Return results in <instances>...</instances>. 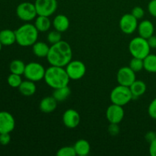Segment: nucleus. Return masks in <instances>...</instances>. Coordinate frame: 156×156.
I'll return each instance as SVG.
<instances>
[{
    "instance_id": "9b49d317",
    "label": "nucleus",
    "mask_w": 156,
    "mask_h": 156,
    "mask_svg": "<svg viewBox=\"0 0 156 156\" xmlns=\"http://www.w3.org/2000/svg\"><path fill=\"white\" fill-rule=\"evenodd\" d=\"M117 80L119 85L129 87L136 80V73L129 66L122 67L117 72Z\"/></svg>"
},
{
    "instance_id": "bb28decb",
    "label": "nucleus",
    "mask_w": 156,
    "mask_h": 156,
    "mask_svg": "<svg viewBox=\"0 0 156 156\" xmlns=\"http://www.w3.org/2000/svg\"><path fill=\"white\" fill-rule=\"evenodd\" d=\"M7 82L12 88H18L22 82V79L20 75L11 73L8 77Z\"/></svg>"
},
{
    "instance_id": "20e7f679",
    "label": "nucleus",
    "mask_w": 156,
    "mask_h": 156,
    "mask_svg": "<svg viewBox=\"0 0 156 156\" xmlns=\"http://www.w3.org/2000/svg\"><path fill=\"white\" fill-rule=\"evenodd\" d=\"M150 50L147 39L140 36L133 38L129 44V51L133 57L143 59L150 53Z\"/></svg>"
},
{
    "instance_id": "2f4dec72",
    "label": "nucleus",
    "mask_w": 156,
    "mask_h": 156,
    "mask_svg": "<svg viewBox=\"0 0 156 156\" xmlns=\"http://www.w3.org/2000/svg\"><path fill=\"white\" fill-rule=\"evenodd\" d=\"M148 114L151 118L156 120V98L153 99L148 108Z\"/></svg>"
},
{
    "instance_id": "ddd939ff",
    "label": "nucleus",
    "mask_w": 156,
    "mask_h": 156,
    "mask_svg": "<svg viewBox=\"0 0 156 156\" xmlns=\"http://www.w3.org/2000/svg\"><path fill=\"white\" fill-rule=\"evenodd\" d=\"M15 127V120L12 114L8 111H0V133H10Z\"/></svg>"
},
{
    "instance_id": "e433bc0d",
    "label": "nucleus",
    "mask_w": 156,
    "mask_h": 156,
    "mask_svg": "<svg viewBox=\"0 0 156 156\" xmlns=\"http://www.w3.org/2000/svg\"><path fill=\"white\" fill-rule=\"evenodd\" d=\"M149 152L150 155L156 156V139L152 143H149Z\"/></svg>"
},
{
    "instance_id": "72a5a7b5",
    "label": "nucleus",
    "mask_w": 156,
    "mask_h": 156,
    "mask_svg": "<svg viewBox=\"0 0 156 156\" xmlns=\"http://www.w3.org/2000/svg\"><path fill=\"white\" fill-rule=\"evenodd\" d=\"M108 133L112 136H117L120 133V126L118 123H110L108 126Z\"/></svg>"
},
{
    "instance_id": "f257e3e1",
    "label": "nucleus",
    "mask_w": 156,
    "mask_h": 156,
    "mask_svg": "<svg viewBox=\"0 0 156 156\" xmlns=\"http://www.w3.org/2000/svg\"><path fill=\"white\" fill-rule=\"evenodd\" d=\"M73 59V50L66 41H60L52 44L47 59L50 66L65 67Z\"/></svg>"
},
{
    "instance_id": "423d86ee",
    "label": "nucleus",
    "mask_w": 156,
    "mask_h": 156,
    "mask_svg": "<svg viewBox=\"0 0 156 156\" xmlns=\"http://www.w3.org/2000/svg\"><path fill=\"white\" fill-rule=\"evenodd\" d=\"M46 69L39 62H31L26 64L24 76L27 80L39 82L44 79Z\"/></svg>"
},
{
    "instance_id": "0eeeda50",
    "label": "nucleus",
    "mask_w": 156,
    "mask_h": 156,
    "mask_svg": "<svg viewBox=\"0 0 156 156\" xmlns=\"http://www.w3.org/2000/svg\"><path fill=\"white\" fill-rule=\"evenodd\" d=\"M16 15L19 19L24 21H30L37 16L34 3L24 2L17 6Z\"/></svg>"
},
{
    "instance_id": "79ce46f5",
    "label": "nucleus",
    "mask_w": 156,
    "mask_h": 156,
    "mask_svg": "<svg viewBox=\"0 0 156 156\" xmlns=\"http://www.w3.org/2000/svg\"><path fill=\"white\" fill-rule=\"evenodd\" d=\"M155 31H156V30H155Z\"/></svg>"
},
{
    "instance_id": "58836bf2",
    "label": "nucleus",
    "mask_w": 156,
    "mask_h": 156,
    "mask_svg": "<svg viewBox=\"0 0 156 156\" xmlns=\"http://www.w3.org/2000/svg\"><path fill=\"white\" fill-rule=\"evenodd\" d=\"M2 43L1 42H0V51H1V50H2Z\"/></svg>"
},
{
    "instance_id": "4468645a",
    "label": "nucleus",
    "mask_w": 156,
    "mask_h": 156,
    "mask_svg": "<svg viewBox=\"0 0 156 156\" xmlns=\"http://www.w3.org/2000/svg\"><path fill=\"white\" fill-rule=\"evenodd\" d=\"M62 122L67 128L74 129L80 123V115L76 110L68 109L63 113Z\"/></svg>"
},
{
    "instance_id": "c85d7f7f",
    "label": "nucleus",
    "mask_w": 156,
    "mask_h": 156,
    "mask_svg": "<svg viewBox=\"0 0 156 156\" xmlns=\"http://www.w3.org/2000/svg\"><path fill=\"white\" fill-rule=\"evenodd\" d=\"M57 156H76V153L73 146H64L56 152Z\"/></svg>"
},
{
    "instance_id": "4c0bfd02",
    "label": "nucleus",
    "mask_w": 156,
    "mask_h": 156,
    "mask_svg": "<svg viewBox=\"0 0 156 156\" xmlns=\"http://www.w3.org/2000/svg\"><path fill=\"white\" fill-rule=\"evenodd\" d=\"M148 44L151 49H156V35H152L147 39Z\"/></svg>"
},
{
    "instance_id": "5701e85b",
    "label": "nucleus",
    "mask_w": 156,
    "mask_h": 156,
    "mask_svg": "<svg viewBox=\"0 0 156 156\" xmlns=\"http://www.w3.org/2000/svg\"><path fill=\"white\" fill-rule=\"evenodd\" d=\"M34 24L39 32H46L51 27V21L49 17L37 15Z\"/></svg>"
},
{
    "instance_id": "6e6552de",
    "label": "nucleus",
    "mask_w": 156,
    "mask_h": 156,
    "mask_svg": "<svg viewBox=\"0 0 156 156\" xmlns=\"http://www.w3.org/2000/svg\"><path fill=\"white\" fill-rule=\"evenodd\" d=\"M66 70L70 80H79L85 75L86 67L82 61L71 60L66 66Z\"/></svg>"
},
{
    "instance_id": "a878e982",
    "label": "nucleus",
    "mask_w": 156,
    "mask_h": 156,
    "mask_svg": "<svg viewBox=\"0 0 156 156\" xmlns=\"http://www.w3.org/2000/svg\"><path fill=\"white\" fill-rule=\"evenodd\" d=\"M26 64L21 59H14L11 62L9 65V69L11 73H15L21 76L24 75V69H25Z\"/></svg>"
},
{
    "instance_id": "2eb2a0df",
    "label": "nucleus",
    "mask_w": 156,
    "mask_h": 156,
    "mask_svg": "<svg viewBox=\"0 0 156 156\" xmlns=\"http://www.w3.org/2000/svg\"><path fill=\"white\" fill-rule=\"evenodd\" d=\"M138 33L140 37L148 39L155 33V27L152 21L149 20H143L138 24Z\"/></svg>"
},
{
    "instance_id": "473e14b6",
    "label": "nucleus",
    "mask_w": 156,
    "mask_h": 156,
    "mask_svg": "<svg viewBox=\"0 0 156 156\" xmlns=\"http://www.w3.org/2000/svg\"><path fill=\"white\" fill-rule=\"evenodd\" d=\"M11 142V136L10 133H4L0 134V144L2 146H7Z\"/></svg>"
},
{
    "instance_id": "aec40b11",
    "label": "nucleus",
    "mask_w": 156,
    "mask_h": 156,
    "mask_svg": "<svg viewBox=\"0 0 156 156\" xmlns=\"http://www.w3.org/2000/svg\"><path fill=\"white\" fill-rule=\"evenodd\" d=\"M74 149L76 151V155L79 156H86L90 153L91 151V146L87 140H79L75 143Z\"/></svg>"
},
{
    "instance_id": "7ed1b4c3",
    "label": "nucleus",
    "mask_w": 156,
    "mask_h": 156,
    "mask_svg": "<svg viewBox=\"0 0 156 156\" xmlns=\"http://www.w3.org/2000/svg\"><path fill=\"white\" fill-rule=\"evenodd\" d=\"M16 43L21 47L33 46L37 41L39 31L34 24L26 23L15 30Z\"/></svg>"
},
{
    "instance_id": "f704fd0d",
    "label": "nucleus",
    "mask_w": 156,
    "mask_h": 156,
    "mask_svg": "<svg viewBox=\"0 0 156 156\" xmlns=\"http://www.w3.org/2000/svg\"><path fill=\"white\" fill-rule=\"evenodd\" d=\"M148 11L154 18H156V0H151L148 4Z\"/></svg>"
},
{
    "instance_id": "ea45409f",
    "label": "nucleus",
    "mask_w": 156,
    "mask_h": 156,
    "mask_svg": "<svg viewBox=\"0 0 156 156\" xmlns=\"http://www.w3.org/2000/svg\"><path fill=\"white\" fill-rule=\"evenodd\" d=\"M0 134H1V133H0Z\"/></svg>"
},
{
    "instance_id": "f03ea898",
    "label": "nucleus",
    "mask_w": 156,
    "mask_h": 156,
    "mask_svg": "<svg viewBox=\"0 0 156 156\" xmlns=\"http://www.w3.org/2000/svg\"><path fill=\"white\" fill-rule=\"evenodd\" d=\"M44 81L50 88L56 89L69 85L70 79L64 67L50 66L46 69Z\"/></svg>"
},
{
    "instance_id": "f3484780",
    "label": "nucleus",
    "mask_w": 156,
    "mask_h": 156,
    "mask_svg": "<svg viewBox=\"0 0 156 156\" xmlns=\"http://www.w3.org/2000/svg\"><path fill=\"white\" fill-rule=\"evenodd\" d=\"M53 26L55 30L59 32H65L69 27V20L66 15H58L53 21Z\"/></svg>"
},
{
    "instance_id": "39448f33",
    "label": "nucleus",
    "mask_w": 156,
    "mask_h": 156,
    "mask_svg": "<svg viewBox=\"0 0 156 156\" xmlns=\"http://www.w3.org/2000/svg\"><path fill=\"white\" fill-rule=\"evenodd\" d=\"M110 98L112 104L123 107L133 99V97L129 87L119 85L111 91Z\"/></svg>"
},
{
    "instance_id": "4be33fe9",
    "label": "nucleus",
    "mask_w": 156,
    "mask_h": 156,
    "mask_svg": "<svg viewBox=\"0 0 156 156\" xmlns=\"http://www.w3.org/2000/svg\"><path fill=\"white\" fill-rule=\"evenodd\" d=\"M50 50V47L48 44L42 41H37L32 46L33 53L37 57H47Z\"/></svg>"
},
{
    "instance_id": "7c9ffc66",
    "label": "nucleus",
    "mask_w": 156,
    "mask_h": 156,
    "mask_svg": "<svg viewBox=\"0 0 156 156\" xmlns=\"http://www.w3.org/2000/svg\"><path fill=\"white\" fill-rule=\"evenodd\" d=\"M131 14L135 17L137 19H141V18H143L145 15L144 9H143L140 6H136L133 9H132V12H131Z\"/></svg>"
},
{
    "instance_id": "f8f14e48",
    "label": "nucleus",
    "mask_w": 156,
    "mask_h": 156,
    "mask_svg": "<svg viewBox=\"0 0 156 156\" xmlns=\"http://www.w3.org/2000/svg\"><path fill=\"white\" fill-rule=\"evenodd\" d=\"M107 120L110 123H120L124 117V110L120 105L112 104L106 111Z\"/></svg>"
},
{
    "instance_id": "cd10ccee",
    "label": "nucleus",
    "mask_w": 156,
    "mask_h": 156,
    "mask_svg": "<svg viewBox=\"0 0 156 156\" xmlns=\"http://www.w3.org/2000/svg\"><path fill=\"white\" fill-rule=\"evenodd\" d=\"M129 67L135 73L142 71L144 69V64H143V59H139V58L133 57L129 62Z\"/></svg>"
},
{
    "instance_id": "412c9836",
    "label": "nucleus",
    "mask_w": 156,
    "mask_h": 156,
    "mask_svg": "<svg viewBox=\"0 0 156 156\" xmlns=\"http://www.w3.org/2000/svg\"><path fill=\"white\" fill-rule=\"evenodd\" d=\"M146 88L147 87H146V83L141 80H136L129 86V89L132 92L133 98H137L143 95L146 91Z\"/></svg>"
},
{
    "instance_id": "c756f323",
    "label": "nucleus",
    "mask_w": 156,
    "mask_h": 156,
    "mask_svg": "<svg viewBox=\"0 0 156 156\" xmlns=\"http://www.w3.org/2000/svg\"><path fill=\"white\" fill-rule=\"evenodd\" d=\"M47 41L49 43L51 44H56V43L62 41V35H61V32L58 31V30H52L50 33L47 34Z\"/></svg>"
},
{
    "instance_id": "a19ab883",
    "label": "nucleus",
    "mask_w": 156,
    "mask_h": 156,
    "mask_svg": "<svg viewBox=\"0 0 156 156\" xmlns=\"http://www.w3.org/2000/svg\"><path fill=\"white\" fill-rule=\"evenodd\" d=\"M155 133H156V130H155Z\"/></svg>"
},
{
    "instance_id": "393cba45",
    "label": "nucleus",
    "mask_w": 156,
    "mask_h": 156,
    "mask_svg": "<svg viewBox=\"0 0 156 156\" xmlns=\"http://www.w3.org/2000/svg\"><path fill=\"white\" fill-rule=\"evenodd\" d=\"M144 69L150 73H156V55L149 53L143 59Z\"/></svg>"
},
{
    "instance_id": "c9c22d12",
    "label": "nucleus",
    "mask_w": 156,
    "mask_h": 156,
    "mask_svg": "<svg viewBox=\"0 0 156 156\" xmlns=\"http://www.w3.org/2000/svg\"><path fill=\"white\" fill-rule=\"evenodd\" d=\"M145 139L149 143H152V141L156 139V133L155 131H149L145 136Z\"/></svg>"
},
{
    "instance_id": "dca6fc26",
    "label": "nucleus",
    "mask_w": 156,
    "mask_h": 156,
    "mask_svg": "<svg viewBox=\"0 0 156 156\" xmlns=\"http://www.w3.org/2000/svg\"><path fill=\"white\" fill-rule=\"evenodd\" d=\"M56 107H57V101L53 96L44 98L41 101L39 105L40 110L46 114H50L54 111Z\"/></svg>"
},
{
    "instance_id": "b1692460",
    "label": "nucleus",
    "mask_w": 156,
    "mask_h": 156,
    "mask_svg": "<svg viewBox=\"0 0 156 156\" xmlns=\"http://www.w3.org/2000/svg\"><path fill=\"white\" fill-rule=\"evenodd\" d=\"M70 94H71V89L68 85H66L54 89L53 92V97L57 101H63L69 97Z\"/></svg>"
},
{
    "instance_id": "1a4fd4ad",
    "label": "nucleus",
    "mask_w": 156,
    "mask_h": 156,
    "mask_svg": "<svg viewBox=\"0 0 156 156\" xmlns=\"http://www.w3.org/2000/svg\"><path fill=\"white\" fill-rule=\"evenodd\" d=\"M35 8H36L37 15L50 17L57 9V0H35Z\"/></svg>"
},
{
    "instance_id": "6ab92c4d",
    "label": "nucleus",
    "mask_w": 156,
    "mask_h": 156,
    "mask_svg": "<svg viewBox=\"0 0 156 156\" xmlns=\"http://www.w3.org/2000/svg\"><path fill=\"white\" fill-rule=\"evenodd\" d=\"M18 88L20 93L22 95L26 96V97H30V96L34 95L37 90V87L34 82L27 80V79L26 81H22V82Z\"/></svg>"
},
{
    "instance_id": "9d476101",
    "label": "nucleus",
    "mask_w": 156,
    "mask_h": 156,
    "mask_svg": "<svg viewBox=\"0 0 156 156\" xmlns=\"http://www.w3.org/2000/svg\"><path fill=\"white\" fill-rule=\"evenodd\" d=\"M138 19L132 14H125L121 17L119 22L120 30L126 34H131L137 30Z\"/></svg>"
},
{
    "instance_id": "a211bd4d",
    "label": "nucleus",
    "mask_w": 156,
    "mask_h": 156,
    "mask_svg": "<svg viewBox=\"0 0 156 156\" xmlns=\"http://www.w3.org/2000/svg\"><path fill=\"white\" fill-rule=\"evenodd\" d=\"M0 42L3 46H11L16 42L15 31L10 29H4L0 31Z\"/></svg>"
}]
</instances>
